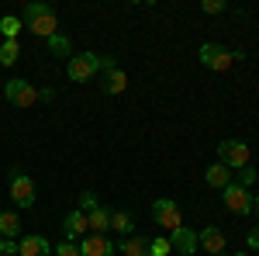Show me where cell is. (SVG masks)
Masks as SVG:
<instances>
[{
	"label": "cell",
	"instance_id": "obj_1",
	"mask_svg": "<svg viewBox=\"0 0 259 256\" xmlns=\"http://www.w3.org/2000/svg\"><path fill=\"white\" fill-rule=\"evenodd\" d=\"M24 24H28L38 39L59 35V18H56V11H52L49 4H28V7H24Z\"/></svg>",
	"mask_w": 259,
	"mask_h": 256
},
{
	"label": "cell",
	"instance_id": "obj_2",
	"mask_svg": "<svg viewBox=\"0 0 259 256\" xmlns=\"http://www.w3.org/2000/svg\"><path fill=\"white\" fill-rule=\"evenodd\" d=\"M4 97L11 100L14 107H35L38 104V87H31L28 80H7V87H4Z\"/></svg>",
	"mask_w": 259,
	"mask_h": 256
},
{
	"label": "cell",
	"instance_id": "obj_3",
	"mask_svg": "<svg viewBox=\"0 0 259 256\" xmlns=\"http://www.w3.org/2000/svg\"><path fill=\"white\" fill-rule=\"evenodd\" d=\"M218 163H225L228 170H232V166H235V170L249 166V145H245V142H239V138H221Z\"/></svg>",
	"mask_w": 259,
	"mask_h": 256
},
{
	"label": "cell",
	"instance_id": "obj_4",
	"mask_svg": "<svg viewBox=\"0 0 259 256\" xmlns=\"http://www.w3.org/2000/svg\"><path fill=\"white\" fill-rule=\"evenodd\" d=\"M97 69H100L97 52H80V56H73V59L66 62V73H69V80H76V83H87Z\"/></svg>",
	"mask_w": 259,
	"mask_h": 256
},
{
	"label": "cell",
	"instance_id": "obj_5",
	"mask_svg": "<svg viewBox=\"0 0 259 256\" xmlns=\"http://www.w3.org/2000/svg\"><path fill=\"white\" fill-rule=\"evenodd\" d=\"M152 222H156V225H162L166 232H177V229H183V218H180L177 201H169V197H159V201L152 204Z\"/></svg>",
	"mask_w": 259,
	"mask_h": 256
},
{
	"label": "cell",
	"instance_id": "obj_6",
	"mask_svg": "<svg viewBox=\"0 0 259 256\" xmlns=\"http://www.w3.org/2000/svg\"><path fill=\"white\" fill-rule=\"evenodd\" d=\"M11 197L18 208H31L35 204V180L24 170H11Z\"/></svg>",
	"mask_w": 259,
	"mask_h": 256
},
{
	"label": "cell",
	"instance_id": "obj_7",
	"mask_svg": "<svg viewBox=\"0 0 259 256\" xmlns=\"http://www.w3.org/2000/svg\"><path fill=\"white\" fill-rule=\"evenodd\" d=\"M221 201H225V208L235 211V215H249V211H252V194H249V187H242L235 180L221 191Z\"/></svg>",
	"mask_w": 259,
	"mask_h": 256
},
{
	"label": "cell",
	"instance_id": "obj_8",
	"mask_svg": "<svg viewBox=\"0 0 259 256\" xmlns=\"http://www.w3.org/2000/svg\"><path fill=\"white\" fill-rule=\"evenodd\" d=\"M197 59L207 66V69H214V73H221V69H228L232 66V52L225 49V45H214V42H204L197 52Z\"/></svg>",
	"mask_w": 259,
	"mask_h": 256
},
{
	"label": "cell",
	"instance_id": "obj_9",
	"mask_svg": "<svg viewBox=\"0 0 259 256\" xmlns=\"http://www.w3.org/2000/svg\"><path fill=\"white\" fill-rule=\"evenodd\" d=\"M114 249L118 246H111V239H104V236H83L80 242L83 256H114Z\"/></svg>",
	"mask_w": 259,
	"mask_h": 256
},
{
	"label": "cell",
	"instance_id": "obj_10",
	"mask_svg": "<svg viewBox=\"0 0 259 256\" xmlns=\"http://www.w3.org/2000/svg\"><path fill=\"white\" fill-rule=\"evenodd\" d=\"M18 256H52V246L45 236H24L18 242Z\"/></svg>",
	"mask_w": 259,
	"mask_h": 256
},
{
	"label": "cell",
	"instance_id": "obj_11",
	"mask_svg": "<svg viewBox=\"0 0 259 256\" xmlns=\"http://www.w3.org/2000/svg\"><path fill=\"white\" fill-rule=\"evenodd\" d=\"M90 225H87V215H83L80 208L76 211H69V215L62 218V232H66V239L69 242H76V239H83V232H87Z\"/></svg>",
	"mask_w": 259,
	"mask_h": 256
},
{
	"label": "cell",
	"instance_id": "obj_12",
	"mask_svg": "<svg viewBox=\"0 0 259 256\" xmlns=\"http://www.w3.org/2000/svg\"><path fill=\"white\" fill-rule=\"evenodd\" d=\"M169 246H173L177 253H183V256H194V249H197L200 242H197V236H194L190 229H177V232H169Z\"/></svg>",
	"mask_w": 259,
	"mask_h": 256
},
{
	"label": "cell",
	"instance_id": "obj_13",
	"mask_svg": "<svg viewBox=\"0 0 259 256\" xmlns=\"http://www.w3.org/2000/svg\"><path fill=\"white\" fill-rule=\"evenodd\" d=\"M197 242L207 249V256H221L225 253V236H221V229H214V225H207V229L197 236Z\"/></svg>",
	"mask_w": 259,
	"mask_h": 256
},
{
	"label": "cell",
	"instance_id": "obj_14",
	"mask_svg": "<svg viewBox=\"0 0 259 256\" xmlns=\"http://www.w3.org/2000/svg\"><path fill=\"white\" fill-rule=\"evenodd\" d=\"M204 180H207L211 187H218V191H225V187L232 184V170H228L225 163H211V166H207V173H204Z\"/></svg>",
	"mask_w": 259,
	"mask_h": 256
},
{
	"label": "cell",
	"instance_id": "obj_15",
	"mask_svg": "<svg viewBox=\"0 0 259 256\" xmlns=\"http://www.w3.org/2000/svg\"><path fill=\"white\" fill-rule=\"evenodd\" d=\"M100 87H104V94H121V90L128 87V77H124V69H121V66H118V69H107Z\"/></svg>",
	"mask_w": 259,
	"mask_h": 256
},
{
	"label": "cell",
	"instance_id": "obj_16",
	"mask_svg": "<svg viewBox=\"0 0 259 256\" xmlns=\"http://www.w3.org/2000/svg\"><path fill=\"white\" fill-rule=\"evenodd\" d=\"M87 225L94 229V236H104V232L111 229V211H107V208H94V211L87 215Z\"/></svg>",
	"mask_w": 259,
	"mask_h": 256
},
{
	"label": "cell",
	"instance_id": "obj_17",
	"mask_svg": "<svg viewBox=\"0 0 259 256\" xmlns=\"http://www.w3.org/2000/svg\"><path fill=\"white\" fill-rule=\"evenodd\" d=\"M21 232L18 211H0V239H14Z\"/></svg>",
	"mask_w": 259,
	"mask_h": 256
},
{
	"label": "cell",
	"instance_id": "obj_18",
	"mask_svg": "<svg viewBox=\"0 0 259 256\" xmlns=\"http://www.w3.org/2000/svg\"><path fill=\"white\" fill-rule=\"evenodd\" d=\"M118 249H121L124 256H149V239H142V236L135 239V236H132V239H124Z\"/></svg>",
	"mask_w": 259,
	"mask_h": 256
},
{
	"label": "cell",
	"instance_id": "obj_19",
	"mask_svg": "<svg viewBox=\"0 0 259 256\" xmlns=\"http://www.w3.org/2000/svg\"><path fill=\"white\" fill-rule=\"evenodd\" d=\"M111 229H118V232H124V236H132V232H135V218L128 215V211H114V215H111Z\"/></svg>",
	"mask_w": 259,
	"mask_h": 256
},
{
	"label": "cell",
	"instance_id": "obj_20",
	"mask_svg": "<svg viewBox=\"0 0 259 256\" xmlns=\"http://www.w3.org/2000/svg\"><path fill=\"white\" fill-rule=\"evenodd\" d=\"M21 24H24L21 18H0V35H4V42H18Z\"/></svg>",
	"mask_w": 259,
	"mask_h": 256
},
{
	"label": "cell",
	"instance_id": "obj_21",
	"mask_svg": "<svg viewBox=\"0 0 259 256\" xmlns=\"http://www.w3.org/2000/svg\"><path fill=\"white\" fill-rule=\"evenodd\" d=\"M49 49H52V56H66V59H73V45L66 35H52L49 39Z\"/></svg>",
	"mask_w": 259,
	"mask_h": 256
},
{
	"label": "cell",
	"instance_id": "obj_22",
	"mask_svg": "<svg viewBox=\"0 0 259 256\" xmlns=\"http://www.w3.org/2000/svg\"><path fill=\"white\" fill-rule=\"evenodd\" d=\"M18 56H21V45H18V42H4V45H0V66H14Z\"/></svg>",
	"mask_w": 259,
	"mask_h": 256
},
{
	"label": "cell",
	"instance_id": "obj_23",
	"mask_svg": "<svg viewBox=\"0 0 259 256\" xmlns=\"http://www.w3.org/2000/svg\"><path fill=\"white\" fill-rule=\"evenodd\" d=\"M94 208H100L97 194H94V191H83V194H80V211H83V215H90Z\"/></svg>",
	"mask_w": 259,
	"mask_h": 256
},
{
	"label": "cell",
	"instance_id": "obj_24",
	"mask_svg": "<svg viewBox=\"0 0 259 256\" xmlns=\"http://www.w3.org/2000/svg\"><path fill=\"white\" fill-rule=\"evenodd\" d=\"M169 249H173L169 239H149V256H166Z\"/></svg>",
	"mask_w": 259,
	"mask_h": 256
},
{
	"label": "cell",
	"instance_id": "obj_25",
	"mask_svg": "<svg viewBox=\"0 0 259 256\" xmlns=\"http://www.w3.org/2000/svg\"><path fill=\"white\" fill-rule=\"evenodd\" d=\"M56 256H83L80 253V242H69V239L59 242V246H56Z\"/></svg>",
	"mask_w": 259,
	"mask_h": 256
},
{
	"label": "cell",
	"instance_id": "obj_26",
	"mask_svg": "<svg viewBox=\"0 0 259 256\" xmlns=\"http://www.w3.org/2000/svg\"><path fill=\"white\" fill-rule=\"evenodd\" d=\"M235 184H242V187H252V184H256V170H252V166H242Z\"/></svg>",
	"mask_w": 259,
	"mask_h": 256
},
{
	"label": "cell",
	"instance_id": "obj_27",
	"mask_svg": "<svg viewBox=\"0 0 259 256\" xmlns=\"http://www.w3.org/2000/svg\"><path fill=\"white\" fill-rule=\"evenodd\" d=\"M200 7H204L207 14H225V11H228V4H225V0H204Z\"/></svg>",
	"mask_w": 259,
	"mask_h": 256
},
{
	"label": "cell",
	"instance_id": "obj_28",
	"mask_svg": "<svg viewBox=\"0 0 259 256\" xmlns=\"http://www.w3.org/2000/svg\"><path fill=\"white\" fill-rule=\"evenodd\" d=\"M0 256H18V242L14 239H0Z\"/></svg>",
	"mask_w": 259,
	"mask_h": 256
},
{
	"label": "cell",
	"instance_id": "obj_29",
	"mask_svg": "<svg viewBox=\"0 0 259 256\" xmlns=\"http://www.w3.org/2000/svg\"><path fill=\"white\" fill-rule=\"evenodd\" d=\"M249 249H259V225L249 232Z\"/></svg>",
	"mask_w": 259,
	"mask_h": 256
},
{
	"label": "cell",
	"instance_id": "obj_30",
	"mask_svg": "<svg viewBox=\"0 0 259 256\" xmlns=\"http://www.w3.org/2000/svg\"><path fill=\"white\" fill-rule=\"evenodd\" d=\"M52 97H56V90H52V87H41V90H38V100H52Z\"/></svg>",
	"mask_w": 259,
	"mask_h": 256
},
{
	"label": "cell",
	"instance_id": "obj_31",
	"mask_svg": "<svg viewBox=\"0 0 259 256\" xmlns=\"http://www.w3.org/2000/svg\"><path fill=\"white\" fill-rule=\"evenodd\" d=\"M252 211H256V215H259V194L252 197Z\"/></svg>",
	"mask_w": 259,
	"mask_h": 256
},
{
	"label": "cell",
	"instance_id": "obj_32",
	"mask_svg": "<svg viewBox=\"0 0 259 256\" xmlns=\"http://www.w3.org/2000/svg\"><path fill=\"white\" fill-rule=\"evenodd\" d=\"M235 256H249V253H235Z\"/></svg>",
	"mask_w": 259,
	"mask_h": 256
}]
</instances>
